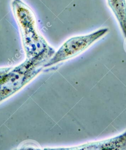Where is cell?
I'll use <instances>...</instances> for the list:
<instances>
[{"label":"cell","instance_id":"6da1fadb","mask_svg":"<svg viewBox=\"0 0 126 150\" xmlns=\"http://www.w3.org/2000/svg\"><path fill=\"white\" fill-rule=\"evenodd\" d=\"M12 6L22 33L26 59L38 58L48 62L56 52L38 32L33 12L21 0H13Z\"/></svg>","mask_w":126,"mask_h":150},{"label":"cell","instance_id":"7a4b0ae2","mask_svg":"<svg viewBox=\"0 0 126 150\" xmlns=\"http://www.w3.org/2000/svg\"><path fill=\"white\" fill-rule=\"evenodd\" d=\"M47 62L46 60L38 58L26 59L23 63L16 66L1 68V101H4L21 90L42 71Z\"/></svg>","mask_w":126,"mask_h":150},{"label":"cell","instance_id":"3957f363","mask_svg":"<svg viewBox=\"0 0 126 150\" xmlns=\"http://www.w3.org/2000/svg\"><path fill=\"white\" fill-rule=\"evenodd\" d=\"M108 31V28L100 29L86 35L71 38L66 41L45 64L47 68L72 58L88 48Z\"/></svg>","mask_w":126,"mask_h":150},{"label":"cell","instance_id":"277c9868","mask_svg":"<svg viewBox=\"0 0 126 150\" xmlns=\"http://www.w3.org/2000/svg\"><path fill=\"white\" fill-rule=\"evenodd\" d=\"M44 150H126V130L113 137L70 147L45 148Z\"/></svg>","mask_w":126,"mask_h":150},{"label":"cell","instance_id":"5b68a950","mask_svg":"<svg viewBox=\"0 0 126 150\" xmlns=\"http://www.w3.org/2000/svg\"><path fill=\"white\" fill-rule=\"evenodd\" d=\"M108 6L115 15L126 38V1L125 0H107Z\"/></svg>","mask_w":126,"mask_h":150}]
</instances>
